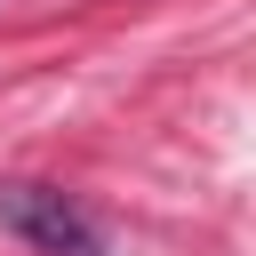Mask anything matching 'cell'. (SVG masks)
Wrapping results in <instances>:
<instances>
[{
  "mask_svg": "<svg viewBox=\"0 0 256 256\" xmlns=\"http://www.w3.org/2000/svg\"><path fill=\"white\" fill-rule=\"evenodd\" d=\"M0 224H8L16 240H32L40 256H96V224H88L64 192H48V184H16V192L0 200Z\"/></svg>",
  "mask_w": 256,
  "mask_h": 256,
  "instance_id": "6da1fadb",
  "label": "cell"
}]
</instances>
